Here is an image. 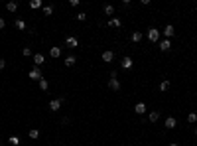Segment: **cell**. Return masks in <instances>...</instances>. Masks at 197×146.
<instances>
[{
  "mask_svg": "<svg viewBox=\"0 0 197 146\" xmlns=\"http://www.w3.org/2000/svg\"><path fill=\"white\" fill-rule=\"evenodd\" d=\"M108 87H111L112 91H120V81H118V77H116L114 71L111 73V79H108Z\"/></svg>",
  "mask_w": 197,
  "mask_h": 146,
  "instance_id": "6da1fadb",
  "label": "cell"
},
{
  "mask_svg": "<svg viewBox=\"0 0 197 146\" xmlns=\"http://www.w3.org/2000/svg\"><path fill=\"white\" fill-rule=\"evenodd\" d=\"M63 103H65V99H51V101H49V111H51V112L59 111Z\"/></svg>",
  "mask_w": 197,
  "mask_h": 146,
  "instance_id": "7a4b0ae2",
  "label": "cell"
},
{
  "mask_svg": "<svg viewBox=\"0 0 197 146\" xmlns=\"http://www.w3.org/2000/svg\"><path fill=\"white\" fill-rule=\"evenodd\" d=\"M148 40L150 41H160V30H158V28H150L148 30Z\"/></svg>",
  "mask_w": 197,
  "mask_h": 146,
  "instance_id": "3957f363",
  "label": "cell"
},
{
  "mask_svg": "<svg viewBox=\"0 0 197 146\" xmlns=\"http://www.w3.org/2000/svg\"><path fill=\"white\" fill-rule=\"evenodd\" d=\"M132 65H134L132 57H122V61H120V67L122 69H132Z\"/></svg>",
  "mask_w": 197,
  "mask_h": 146,
  "instance_id": "277c9868",
  "label": "cell"
},
{
  "mask_svg": "<svg viewBox=\"0 0 197 146\" xmlns=\"http://www.w3.org/2000/svg\"><path fill=\"white\" fill-rule=\"evenodd\" d=\"M164 126H166V128H170V130L178 126V120H175V116H167L166 123H164Z\"/></svg>",
  "mask_w": 197,
  "mask_h": 146,
  "instance_id": "5b68a950",
  "label": "cell"
},
{
  "mask_svg": "<svg viewBox=\"0 0 197 146\" xmlns=\"http://www.w3.org/2000/svg\"><path fill=\"white\" fill-rule=\"evenodd\" d=\"M162 34H164L166 37H174V36H175V28L171 26V24H167V26L164 28V32H162Z\"/></svg>",
  "mask_w": 197,
  "mask_h": 146,
  "instance_id": "8992f818",
  "label": "cell"
},
{
  "mask_svg": "<svg viewBox=\"0 0 197 146\" xmlns=\"http://www.w3.org/2000/svg\"><path fill=\"white\" fill-rule=\"evenodd\" d=\"M112 59H114V52H111V49L103 52V61H104V63H111Z\"/></svg>",
  "mask_w": 197,
  "mask_h": 146,
  "instance_id": "52a82bcc",
  "label": "cell"
},
{
  "mask_svg": "<svg viewBox=\"0 0 197 146\" xmlns=\"http://www.w3.org/2000/svg\"><path fill=\"white\" fill-rule=\"evenodd\" d=\"M65 44L69 45V48H77V45H79V40L75 36H67L65 37Z\"/></svg>",
  "mask_w": 197,
  "mask_h": 146,
  "instance_id": "ba28073f",
  "label": "cell"
},
{
  "mask_svg": "<svg viewBox=\"0 0 197 146\" xmlns=\"http://www.w3.org/2000/svg\"><path fill=\"white\" fill-rule=\"evenodd\" d=\"M30 79H36V81L44 79V77H41V71H40V67H33L32 71H30Z\"/></svg>",
  "mask_w": 197,
  "mask_h": 146,
  "instance_id": "9c48e42d",
  "label": "cell"
},
{
  "mask_svg": "<svg viewBox=\"0 0 197 146\" xmlns=\"http://www.w3.org/2000/svg\"><path fill=\"white\" fill-rule=\"evenodd\" d=\"M44 61H45V55H44V53H36V55H33V63H36V67H40Z\"/></svg>",
  "mask_w": 197,
  "mask_h": 146,
  "instance_id": "30bf717a",
  "label": "cell"
},
{
  "mask_svg": "<svg viewBox=\"0 0 197 146\" xmlns=\"http://www.w3.org/2000/svg\"><path fill=\"white\" fill-rule=\"evenodd\" d=\"M160 49H162V52H170V49H171V41L170 40H162L160 41Z\"/></svg>",
  "mask_w": 197,
  "mask_h": 146,
  "instance_id": "8fae6325",
  "label": "cell"
},
{
  "mask_svg": "<svg viewBox=\"0 0 197 146\" xmlns=\"http://www.w3.org/2000/svg\"><path fill=\"white\" fill-rule=\"evenodd\" d=\"M49 55H51L53 59H57V57L61 55V48H49Z\"/></svg>",
  "mask_w": 197,
  "mask_h": 146,
  "instance_id": "7c38bea8",
  "label": "cell"
},
{
  "mask_svg": "<svg viewBox=\"0 0 197 146\" xmlns=\"http://www.w3.org/2000/svg\"><path fill=\"white\" fill-rule=\"evenodd\" d=\"M108 26H111V28H120V26H122V22H120V18H111V20H108Z\"/></svg>",
  "mask_w": 197,
  "mask_h": 146,
  "instance_id": "4fadbf2b",
  "label": "cell"
},
{
  "mask_svg": "<svg viewBox=\"0 0 197 146\" xmlns=\"http://www.w3.org/2000/svg\"><path fill=\"white\" fill-rule=\"evenodd\" d=\"M134 111H136L138 115H144V112H146V103H136V107H134Z\"/></svg>",
  "mask_w": 197,
  "mask_h": 146,
  "instance_id": "5bb4252c",
  "label": "cell"
},
{
  "mask_svg": "<svg viewBox=\"0 0 197 146\" xmlns=\"http://www.w3.org/2000/svg\"><path fill=\"white\" fill-rule=\"evenodd\" d=\"M142 37H144V36H142V32H132V36H130V40L134 41V44H138V41H140V40H142Z\"/></svg>",
  "mask_w": 197,
  "mask_h": 146,
  "instance_id": "9a60e30c",
  "label": "cell"
},
{
  "mask_svg": "<svg viewBox=\"0 0 197 146\" xmlns=\"http://www.w3.org/2000/svg\"><path fill=\"white\" fill-rule=\"evenodd\" d=\"M14 26H16V28H18V30H20V32H22V30H26V22H24V20H22V18H18V20H16V22H14Z\"/></svg>",
  "mask_w": 197,
  "mask_h": 146,
  "instance_id": "2e32d148",
  "label": "cell"
},
{
  "mask_svg": "<svg viewBox=\"0 0 197 146\" xmlns=\"http://www.w3.org/2000/svg\"><path fill=\"white\" fill-rule=\"evenodd\" d=\"M75 61H77V57H75V55L65 57V65H67V67H73V65H75Z\"/></svg>",
  "mask_w": 197,
  "mask_h": 146,
  "instance_id": "e0dca14e",
  "label": "cell"
},
{
  "mask_svg": "<svg viewBox=\"0 0 197 146\" xmlns=\"http://www.w3.org/2000/svg\"><path fill=\"white\" fill-rule=\"evenodd\" d=\"M104 14L112 16V14H114V6H112V4H104Z\"/></svg>",
  "mask_w": 197,
  "mask_h": 146,
  "instance_id": "ac0fdd59",
  "label": "cell"
},
{
  "mask_svg": "<svg viewBox=\"0 0 197 146\" xmlns=\"http://www.w3.org/2000/svg\"><path fill=\"white\" fill-rule=\"evenodd\" d=\"M148 119H150V123H156V120L160 119V111H152V112H150V116H148Z\"/></svg>",
  "mask_w": 197,
  "mask_h": 146,
  "instance_id": "d6986e66",
  "label": "cell"
},
{
  "mask_svg": "<svg viewBox=\"0 0 197 146\" xmlns=\"http://www.w3.org/2000/svg\"><path fill=\"white\" fill-rule=\"evenodd\" d=\"M6 10L8 12H16V10H18V2H8L6 4Z\"/></svg>",
  "mask_w": 197,
  "mask_h": 146,
  "instance_id": "ffe728a7",
  "label": "cell"
},
{
  "mask_svg": "<svg viewBox=\"0 0 197 146\" xmlns=\"http://www.w3.org/2000/svg\"><path fill=\"white\" fill-rule=\"evenodd\" d=\"M40 89H41V91H47V89H49L47 79H40Z\"/></svg>",
  "mask_w": 197,
  "mask_h": 146,
  "instance_id": "44dd1931",
  "label": "cell"
},
{
  "mask_svg": "<svg viewBox=\"0 0 197 146\" xmlns=\"http://www.w3.org/2000/svg\"><path fill=\"white\" fill-rule=\"evenodd\" d=\"M28 136H30V138H33V140L40 138V130H37V128H32V130L28 132Z\"/></svg>",
  "mask_w": 197,
  "mask_h": 146,
  "instance_id": "7402d4cb",
  "label": "cell"
},
{
  "mask_svg": "<svg viewBox=\"0 0 197 146\" xmlns=\"http://www.w3.org/2000/svg\"><path fill=\"white\" fill-rule=\"evenodd\" d=\"M170 89V81H167V79H164V81L160 83V91H167Z\"/></svg>",
  "mask_w": 197,
  "mask_h": 146,
  "instance_id": "603a6c76",
  "label": "cell"
},
{
  "mask_svg": "<svg viewBox=\"0 0 197 146\" xmlns=\"http://www.w3.org/2000/svg\"><path fill=\"white\" fill-rule=\"evenodd\" d=\"M187 120H189L191 124L197 123V112H189V115H187Z\"/></svg>",
  "mask_w": 197,
  "mask_h": 146,
  "instance_id": "cb8c5ba5",
  "label": "cell"
},
{
  "mask_svg": "<svg viewBox=\"0 0 197 146\" xmlns=\"http://www.w3.org/2000/svg\"><path fill=\"white\" fill-rule=\"evenodd\" d=\"M30 8H33V10H36V8H41V0H32Z\"/></svg>",
  "mask_w": 197,
  "mask_h": 146,
  "instance_id": "d4e9b609",
  "label": "cell"
},
{
  "mask_svg": "<svg viewBox=\"0 0 197 146\" xmlns=\"http://www.w3.org/2000/svg\"><path fill=\"white\" fill-rule=\"evenodd\" d=\"M8 142H10L12 146H20V138H18V136H10V140H8Z\"/></svg>",
  "mask_w": 197,
  "mask_h": 146,
  "instance_id": "484cf974",
  "label": "cell"
},
{
  "mask_svg": "<svg viewBox=\"0 0 197 146\" xmlns=\"http://www.w3.org/2000/svg\"><path fill=\"white\" fill-rule=\"evenodd\" d=\"M75 18H77L79 22H85V20H87V14H85V12H79V14L75 16Z\"/></svg>",
  "mask_w": 197,
  "mask_h": 146,
  "instance_id": "4316f807",
  "label": "cell"
},
{
  "mask_svg": "<svg viewBox=\"0 0 197 146\" xmlns=\"http://www.w3.org/2000/svg\"><path fill=\"white\" fill-rule=\"evenodd\" d=\"M44 14H45V16L53 14V6H44Z\"/></svg>",
  "mask_w": 197,
  "mask_h": 146,
  "instance_id": "83f0119b",
  "label": "cell"
},
{
  "mask_svg": "<svg viewBox=\"0 0 197 146\" xmlns=\"http://www.w3.org/2000/svg\"><path fill=\"white\" fill-rule=\"evenodd\" d=\"M22 53L28 57V55H32V49H30V48H24V49H22Z\"/></svg>",
  "mask_w": 197,
  "mask_h": 146,
  "instance_id": "f1b7e54d",
  "label": "cell"
},
{
  "mask_svg": "<svg viewBox=\"0 0 197 146\" xmlns=\"http://www.w3.org/2000/svg\"><path fill=\"white\" fill-rule=\"evenodd\" d=\"M4 67H6V61H4V59H0V71H2Z\"/></svg>",
  "mask_w": 197,
  "mask_h": 146,
  "instance_id": "f546056e",
  "label": "cell"
},
{
  "mask_svg": "<svg viewBox=\"0 0 197 146\" xmlns=\"http://www.w3.org/2000/svg\"><path fill=\"white\" fill-rule=\"evenodd\" d=\"M2 28H6V22H4V18H0V30Z\"/></svg>",
  "mask_w": 197,
  "mask_h": 146,
  "instance_id": "4dcf8cb0",
  "label": "cell"
},
{
  "mask_svg": "<svg viewBox=\"0 0 197 146\" xmlns=\"http://www.w3.org/2000/svg\"><path fill=\"white\" fill-rule=\"evenodd\" d=\"M170 146H178V144H175V142H170Z\"/></svg>",
  "mask_w": 197,
  "mask_h": 146,
  "instance_id": "1f68e13d",
  "label": "cell"
},
{
  "mask_svg": "<svg viewBox=\"0 0 197 146\" xmlns=\"http://www.w3.org/2000/svg\"><path fill=\"white\" fill-rule=\"evenodd\" d=\"M195 134H197V126H195Z\"/></svg>",
  "mask_w": 197,
  "mask_h": 146,
  "instance_id": "d6a6232c",
  "label": "cell"
},
{
  "mask_svg": "<svg viewBox=\"0 0 197 146\" xmlns=\"http://www.w3.org/2000/svg\"><path fill=\"white\" fill-rule=\"evenodd\" d=\"M0 146H2V144H0Z\"/></svg>",
  "mask_w": 197,
  "mask_h": 146,
  "instance_id": "836d02e7",
  "label": "cell"
}]
</instances>
